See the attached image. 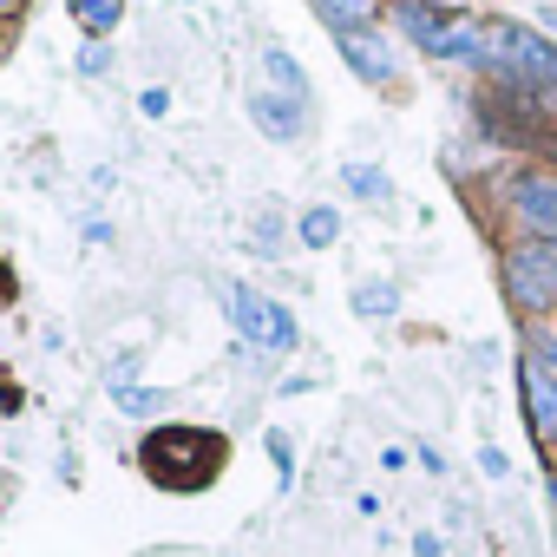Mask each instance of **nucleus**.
<instances>
[{
    "instance_id": "f257e3e1",
    "label": "nucleus",
    "mask_w": 557,
    "mask_h": 557,
    "mask_svg": "<svg viewBox=\"0 0 557 557\" xmlns=\"http://www.w3.org/2000/svg\"><path fill=\"white\" fill-rule=\"evenodd\" d=\"M479 60L498 73L505 92H518V99H531V112L557 119V53L537 34H524L511 21H492V27H479Z\"/></svg>"
},
{
    "instance_id": "f03ea898",
    "label": "nucleus",
    "mask_w": 557,
    "mask_h": 557,
    "mask_svg": "<svg viewBox=\"0 0 557 557\" xmlns=\"http://www.w3.org/2000/svg\"><path fill=\"white\" fill-rule=\"evenodd\" d=\"M138 466H145L158 485H171V492H177V485L197 492V485H210V479L223 472V440L203 433V426H158V433L145 440Z\"/></svg>"
},
{
    "instance_id": "7ed1b4c3",
    "label": "nucleus",
    "mask_w": 557,
    "mask_h": 557,
    "mask_svg": "<svg viewBox=\"0 0 557 557\" xmlns=\"http://www.w3.org/2000/svg\"><path fill=\"white\" fill-rule=\"evenodd\" d=\"M505 289L524 315H550L557 309V243H518L505 256Z\"/></svg>"
},
{
    "instance_id": "20e7f679",
    "label": "nucleus",
    "mask_w": 557,
    "mask_h": 557,
    "mask_svg": "<svg viewBox=\"0 0 557 557\" xmlns=\"http://www.w3.org/2000/svg\"><path fill=\"white\" fill-rule=\"evenodd\" d=\"M230 322L256 342V348H296V315L283 302H269L256 289H230Z\"/></svg>"
},
{
    "instance_id": "39448f33",
    "label": "nucleus",
    "mask_w": 557,
    "mask_h": 557,
    "mask_svg": "<svg viewBox=\"0 0 557 557\" xmlns=\"http://www.w3.org/2000/svg\"><path fill=\"white\" fill-rule=\"evenodd\" d=\"M400 21L407 34L426 47V53H459V60H479V27H446L440 14H426L420 0H400Z\"/></svg>"
},
{
    "instance_id": "423d86ee",
    "label": "nucleus",
    "mask_w": 557,
    "mask_h": 557,
    "mask_svg": "<svg viewBox=\"0 0 557 557\" xmlns=\"http://www.w3.org/2000/svg\"><path fill=\"white\" fill-rule=\"evenodd\" d=\"M511 210H518L544 243H557V177H550V171H524V177L511 184Z\"/></svg>"
},
{
    "instance_id": "0eeeda50",
    "label": "nucleus",
    "mask_w": 557,
    "mask_h": 557,
    "mask_svg": "<svg viewBox=\"0 0 557 557\" xmlns=\"http://www.w3.org/2000/svg\"><path fill=\"white\" fill-rule=\"evenodd\" d=\"M518 387H524L531 433H537L544 446H557V381L544 374V361H524V368H518Z\"/></svg>"
},
{
    "instance_id": "6e6552de",
    "label": "nucleus",
    "mask_w": 557,
    "mask_h": 557,
    "mask_svg": "<svg viewBox=\"0 0 557 557\" xmlns=\"http://www.w3.org/2000/svg\"><path fill=\"white\" fill-rule=\"evenodd\" d=\"M249 119H256V125H262V132H269L275 145L302 132V112H296V106H289L283 92H256V99H249Z\"/></svg>"
},
{
    "instance_id": "1a4fd4ad",
    "label": "nucleus",
    "mask_w": 557,
    "mask_h": 557,
    "mask_svg": "<svg viewBox=\"0 0 557 557\" xmlns=\"http://www.w3.org/2000/svg\"><path fill=\"white\" fill-rule=\"evenodd\" d=\"M342 53H348V66H355L361 79H387V73H394V60H387L368 34H342Z\"/></svg>"
},
{
    "instance_id": "9d476101",
    "label": "nucleus",
    "mask_w": 557,
    "mask_h": 557,
    "mask_svg": "<svg viewBox=\"0 0 557 557\" xmlns=\"http://www.w3.org/2000/svg\"><path fill=\"white\" fill-rule=\"evenodd\" d=\"M315 8L335 21V34H361L374 21V0H315Z\"/></svg>"
},
{
    "instance_id": "9b49d317",
    "label": "nucleus",
    "mask_w": 557,
    "mask_h": 557,
    "mask_svg": "<svg viewBox=\"0 0 557 557\" xmlns=\"http://www.w3.org/2000/svg\"><path fill=\"white\" fill-rule=\"evenodd\" d=\"M119 14H125V0H73V21H79L86 34H112Z\"/></svg>"
},
{
    "instance_id": "f8f14e48",
    "label": "nucleus",
    "mask_w": 557,
    "mask_h": 557,
    "mask_svg": "<svg viewBox=\"0 0 557 557\" xmlns=\"http://www.w3.org/2000/svg\"><path fill=\"white\" fill-rule=\"evenodd\" d=\"M335 230H342V223H335V210H309V216H302V243H315V249H329V243H335Z\"/></svg>"
},
{
    "instance_id": "ddd939ff",
    "label": "nucleus",
    "mask_w": 557,
    "mask_h": 557,
    "mask_svg": "<svg viewBox=\"0 0 557 557\" xmlns=\"http://www.w3.org/2000/svg\"><path fill=\"white\" fill-rule=\"evenodd\" d=\"M269 73H275V86H289L296 99H309V79H302V66L289 53H269Z\"/></svg>"
},
{
    "instance_id": "4468645a",
    "label": "nucleus",
    "mask_w": 557,
    "mask_h": 557,
    "mask_svg": "<svg viewBox=\"0 0 557 557\" xmlns=\"http://www.w3.org/2000/svg\"><path fill=\"white\" fill-rule=\"evenodd\" d=\"M355 309H361V315H394V289L368 283V289H355Z\"/></svg>"
},
{
    "instance_id": "2eb2a0df",
    "label": "nucleus",
    "mask_w": 557,
    "mask_h": 557,
    "mask_svg": "<svg viewBox=\"0 0 557 557\" xmlns=\"http://www.w3.org/2000/svg\"><path fill=\"white\" fill-rule=\"evenodd\" d=\"M348 184H355L361 197H387V177H381V171H368V164H348Z\"/></svg>"
},
{
    "instance_id": "dca6fc26",
    "label": "nucleus",
    "mask_w": 557,
    "mask_h": 557,
    "mask_svg": "<svg viewBox=\"0 0 557 557\" xmlns=\"http://www.w3.org/2000/svg\"><path fill=\"white\" fill-rule=\"evenodd\" d=\"M119 407H125V413H158V407H164V394H132V387H125V394H119Z\"/></svg>"
},
{
    "instance_id": "f3484780",
    "label": "nucleus",
    "mask_w": 557,
    "mask_h": 557,
    "mask_svg": "<svg viewBox=\"0 0 557 557\" xmlns=\"http://www.w3.org/2000/svg\"><path fill=\"white\" fill-rule=\"evenodd\" d=\"M269 453H275V466H283V485H289V472H296V453H289V440H283V433H269Z\"/></svg>"
},
{
    "instance_id": "a211bd4d",
    "label": "nucleus",
    "mask_w": 557,
    "mask_h": 557,
    "mask_svg": "<svg viewBox=\"0 0 557 557\" xmlns=\"http://www.w3.org/2000/svg\"><path fill=\"white\" fill-rule=\"evenodd\" d=\"M79 66H86V73H106V66H112V53H106V47H86V53H79Z\"/></svg>"
},
{
    "instance_id": "6ab92c4d",
    "label": "nucleus",
    "mask_w": 557,
    "mask_h": 557,
    "mask_svg": "<svg viewBox=\"0 0 557 557\" xmlns=\"http://www.w3.org/2000/svg\"><path fill=\"white\" fill-rule=\"evenodd\" d=\"M479 466H485V472H492V479H505V472H511V466H505V453H498V446H485V453H479Z\"/></svg>"
},
{
    "instance_id": "aec40b11",
    "label": "nucleus",
    "mask_w": 557,
    "mask_h": 557,
    "mask_svg": "<svg viewBox=\"0 0 557 557\" xmlns=\"http://www.w3.org/2000/svg\"><path fill=\"white\" fill-rule=\"evenodd\" d=\"M413 557H440V537H433V531H420V537H413Z\"/></svg>"
},
{
    "instance_id": "412c9836",
    "label": "nucleus",
    "mask_w": 557,
    "mask_h": 557,
    "mask_svg": "<svg viewBox=\"0 0 557 557\" xmlns=\"http://www.w3.org/2000/svg\"><path fill=\"white\" fill-rule=\"evenodd\" d=\"M14 8H21V0H0V14H14Z\"/></svg>"
}]
</instances>
